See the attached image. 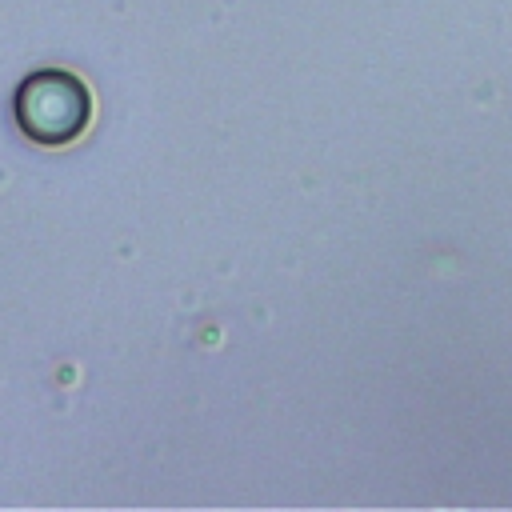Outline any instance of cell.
I'll use <instances>...</instances> for the list:
<instances>
[{"label":"cell","mask_w":512,"mask_h":512,"mask_svg":"<svg viewBox=\"0 0 512 512\" xmlns=\"http://www.w3.org/2000/svg\"><path fill=\"white\" fill-rule=\"evenodd\" d=\"M16 120L36 144H72L92 120V92L64 68H40L16 88Z\"/></svg>","instance_id":"6da1fadb"}]
</instances>
